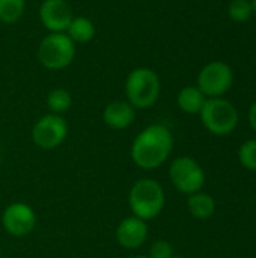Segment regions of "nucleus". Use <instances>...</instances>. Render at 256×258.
Masks as SVG:
<instances>
[{
	"label": "nucleus",
	"instance_id": "obj_1",
	"mask_svg": "<svg viewBox=\"0 0 256 258\" xmlns=\"http://www.w3.org/2000/svg\"><path fill=\"white\" fill-rule=\"evenodd\" d=\"M174 148L172 132L163 124L143 128L131 145V160L142 169H155L170 156Z\"/></svg>",
	"mask_w": 256,
	"mask_h": 258
},
{
	"label": "nucleus",
	"instance_id": "obj_23",
	"mask_svg": "<svg viewBox=\"0 0 256 258\" xmlns=\"http://www.w3.org/2000/svg\"><path fill=\"white\" fill-rule=\"evenodd\" d=\"M133 258H149V257H146V255H137V257H133Z\"/></svg>",
	"mask_w": 256,
	"mask_h": 258
},
{
	"label": "nucleus",
	"instance_id": "obj_15",
	"mask_svg": "<svg viewBox=\"0 0 256 258\" xmlns=\"http://www.w3.org/2000/svg\"><path fill=\"white\" fill-rule=\"evenodd\" d=\"M187 207L192 216L196 219H208L214 215L216 212V201L211 195L204 194V192H196L189 195L187 200Z\"/></svg>",
	"mask_w": 256,
	"mask_h": 258
},
{
	"label": "nucleus",
	"instance_id": "obj_16",
	"mask_svg": "<svg viewBox=\"0 0 256 258\" xmlns=\"http://www.w3.org/2000/svg\"><path fill=\"white\" fill-rule=\"evenodd\" d=\"M47 106L51 113L62 115L68 112L72 106V94L65 88H56L47 95Z\"/></svg>",
	"mask_w": 256,
	"mask_h": 258
},
{
	"label": "nucleus",
	"instance_id": "obj_5",
	"mask_svg": "<svg viewBox=\"0 0 256 258\" xmlns=\"http://www.w3.org/2000/svg\"><path fill=\"white\" fill-rule=\"evenodd\" d=\"M38 60L51 71L69 67L75 57V44L66 33H48L38 45Z\"/></svg>",
	"mask_w": 256,
	"mask_h": 258
},
{
	"label": "nucleus",
	"instance_id": "obj_7",
	"mask_svg": "<svg viewBox=\"0 0 256 258\" xmlns=\"http://www.w3.org/2000/svg\"><path fill=\"white\" fill-rule=\"evenodd\" d=\"M234 82V73L225 62L214 60L207 63L198 74V88L207 98L225 95Z\"/></svg>",
	"mask_w": 256,
	"mask_h": 258
},
{
	"label": "nucleus",
	"instance_id": "obj_4",
	"mask_svg": "<svg viewBox=\"0 0 256 258\" xmlns=\"http://www.w3.org/2000/svg\"><path fill=\"white\" fill-rule=\"evenodd\" d=\"M199 115L204 127L216 136L231 135L238 125L237 107L223 97L207 98Z\"/></svg>",
	"mask_w": 256,
	"mask_h": 258
},
{
	"label": "nucleus",
	"instance_id": "obj_12",
	"mask_svg": "<svg viewBox=\"0 0 256 258\" xmlns=\"http://www.w3.org/2000/svg\"><path fill=\"white\" fill-rule=\"evenodd\" d=\"M103 119L107 127L113 130L128 128L136 119V109L128 101H112L104 107Z\"/></svg>",
	"mask_w": 256,
	"mask_h": 258
},
{
	"label": "nucleus",
	"instance_id": "obj_13",
	"mask_svg": "<svg viewBox=\"0 0 256 258\" xmlns=\"http://www.w3.org/2000/svg\"><path fill=\"white\" fill-rule=\"evenodd\" d=\"M205 101H207V97L201 92L198 86H186L180 91L177 97L178 107L189 115L201 113Z\"/></svg>",
	"mask_w": 256,
	"mask_h": 258
},
{
	"label": "nucleus",
	"instance_id": "obj_19",
	"mask_svg": "<svg viewBox=\"0 0 256 258\" xmlns=\"http://www.w3.org/2000/svg\"><path fill=\"white\" fill-rule=\"evenodd\" d=\"M238 159L246 169L256 171V139L246 141L238 150Z\"/></svg>",
	"mask_w": 256,
	"mask_h": 258
},
{
	"label": "nucleus",
	"instance_id": "obj_6",
	"mask_svg": "<svg viewBox=\"0 0 256 258\" xmlns=\"http://www.w3.org/2000/svg\"><path fill=\"white\" fill-rule=\"evenodd\" d=\"M169 178L175 189L186 195L201 192L205 184V174L202 166L189 156L178 157L170 163Z\"/></svg>",
	"mask_w": 256,
	"mask_h": 258
},
{
	"label": "nucleus",
	"instance_id": "obj_22",
	"mask_svg": "<svg viewBox=\"0 0 256 258\" xmlns=\"http://www.w3.org/2000/svg\"><path fill=\"white\" fill-rule=\"evenodd\" d=\"M250 3H252V11H253V15L256 17V0H250Z\"/></svg>",
	"mask_w": 256,
	"mask_h": 258
},
{
	"label": "nucleus",
	"instance_id": "obj_11",
	"mask_svg": "<svg viewBox=\"0 0 256 258\" xmlns=\"http://www.w3.org/2000/svg\"><path fill=\"white\" fill-rule=\"evenodd\" d=\"M148 239V224L146 221L128 216L119 222L116 228V240L125 249H137Z\"/></svg>",
	"mask_w": 256,
	"mask_h": 258
},
{
	"label": "nucleus",
	"instance_id": "obj_21",
	"mask_svg": "<svg viewBox=\"0 0 256 258\" xmlns=\"http://www.w3.org/2000/svg\"><path fill=\"white\" fill-rule=\"evenodd\" d=\"M249 122H250V127L256 132V101L249 109Z\"/></svg>",
	"mask_w": 256,
	"mask_h": 258
},
{
	"label": "nucleus",
	"instance_id": "obj_8",
	"mask_svg": "<svg viewBox=\"0 0 256 258\" xmlns=\"http://www.w3.org/2000/svg\"><path fill=\"white\" fill-rule=\"evenodd\" d=\"M68 136V124L62 115L48 113L38 119L32 128V141L42 150H53L63 144Z\"/></svg>",
	"mask_w": 256,
	"mask_h": 258
},
{
	"label": "nucleus",
	"instance_id": "obj_3",
	"mask_svg": "<svg viewBox=\"0 0 256 258\" xmlns=\"http://www.w3.org/2000/svg\"><path fill=\"white\" fill-rule=\"evenodd\" d=\"M160 77L158 74L146 67L134 68L125 80L127 101L134 109H148L154 106L160 97Z\"/></svg>",
	"mask_w": 256,
	"mask_h": 258
},
{
	"label": "nucleus",
	"instance_id": "obj_9",
	"mask_svg": "<svg viewBox=\"0 0 256 258\" xmlns=\"http://www.w3.org/2000/svg\"><path fill=\"white\" fill-rule=\"evenodd\" d=\"M2 224L6 233H9L11 236L24 237L35 230L36 215L30 206L24 203H12L3 212Z\"/></svg>",
	"mask_w": 256,
	"mask_h": 258
},
{
	"label": "nucleus",
	"instance_id": "obj_18",
	"mask_svg": "<svg viewBox=\"0 0 256 258\" xmlns=\"http://www.w3.org/2000/svg\"><path fill=\"white\" fill-rule=\"evenodd\" d=\"M228 14H229V17H231V20H234V21H237V23H244V21H247V20L253 15L250 0H232V2L229 3Z\"/></svg>",
	"mask_w": 256,
	"mask_h": 258
},
{
	"label": "nucleus",
	"instance_id": "obj_20",
	"mask_svg": "<svg viewBox=\"0 0 256 258\" xmlns=\"http://www.w3.org/2000/svg\"><path fill=\"white\" fill-rule=\"evenodd\" d=\"M174 255L172 246L169 242L166 240H157L152 243L151 249H149V258H170Z\"/></svg>",
	"mask_w": 256,
	"mask_h": 258
},
{
	"label": "nucleus",
	"instance_id": "obj_14",
	"mask_svg": "<svg viewBox=\"0 0 256 258\" xmlns=\"http://www.w3.org/2000/svg\"><path fill=\"white\" fill-rule=\"evenodd\" d=\"M74 44H86L95 38L97 27L91 18L86 17H74L65 32Z\"/></svg>",
	"mask_w": 256,
	"mask_h": 258
},
{
	"label": "nucleus",
	"instance_id": "obj_10",
	"mask_svg": "<svg viewBox=\"0 0 256 258\" xmlns=\"http://www.w3.org/2000/svg\"><path fill=\"white\" fill-rule=\"evenodd\" d=\"M74 18L71 5L66 0H44L39 8V20L48 33H65Z\"/></svg>",
	"mask_w": 256,
	"mask_h": 258
},
{
	"label": "nucleus",
	"instance_id": "obj_2",
	"mask_svg": "<svg viewBox=\"0 0 256 258\" xmlns=\"http://www.w3.org/2000/svg\"><path fill=\"white\" fill-rule=\"evenodd\" d=\"M166 197L161 184L152 178L137 180L128 194V206L133 216L143 221L157 218L164 209Z\"/></svg>",
	"mask_w": 256,
	"mask_h": 258
},
{
	"label": "nucleus",
	"instance_id": "obj_24",
	"mask_svg": "<svg viewBox=\"0 0 256 258\" xmlns=\"http://www.w3.org/2000/svg\"><path fill=\"white\" fill-rule=\"evenodd\" d=\"M170 258H181V257H175V255H172V257Z\"/></svg>",
	"mask_w": 256,
	"mask_h": 258
},
{
	"label": "nucleus",
	"instance_id": "obj_17",
	"mask_svg": "<svg viewBox=\"0 0 256 258\" xmlns=\"http://www.w3.org/2000/svg\"><path fill=\"white\" fill-rule=\"evenodd\" d=\"M26 11V0H0V23L14 24Z\"/></svg>",
	"mask_w": 256,
	"mask_h": 258
}]
</instances>
